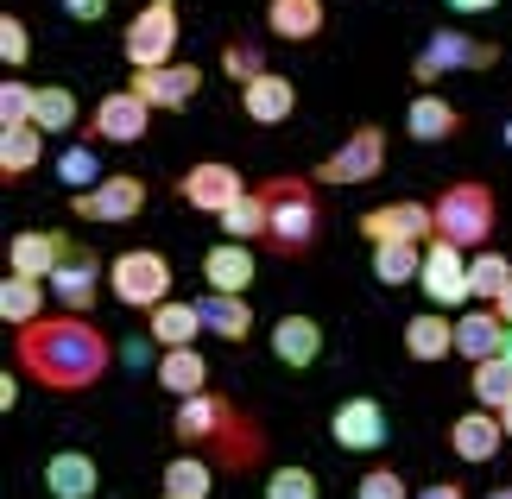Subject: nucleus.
<instances>
[{"label":"nucleus","instance_id":"f257e3e1","mask_svg":"<svg viewBox=\"0 0 512 499\" xmlns=\"http://www.w3.org/2000/svg\"><path fill=\"white\" fill-rule=\"evenodd\" d=\"M19 373L38 379L45 392H89L95 379L108 373L114 361V348H108V335L89 323V316H45V323H32V329H19Z\"/></svg>","mask_w":512,"mask_h":499},{"label":"nucleus","instance_id":"f03ea898","mask_svg":"<svg viewBox=\"0 0 512 499\" xmlns=\"http://www.w3.org/2000/svg\"><path fill=\"white\" fill-rule=\"evenodd\" d=\"M171 436H177V449L215 455V468H228V474L260 468V455H266V430L253 424V417H241V405L222 398V392L184 398L177 417H171Z\"/></svg>","mask_w":512,"mask_h":499},{"label":"nucleus","instance_id":"7ed1b4c3","mask_svg":"<svg viewBox=\"0 0 512 499\" xmlns=\"http://www.w3.org/2000/svg\"><path fill=\"white\" fill-rule=\"evenodd\" d=\"M266 253L279 259H304L323 234V209H317V184L310 177H266Z\"/></svg>","mask_w":512,"mask_h":499},{"label":"nucleus","instance_id":"20e7f679","mask_svg":"<svg viewBox=\"0 0 512 499\" xmlns=\"http://www.w3.org/2000/svg\"><path fill=\"white\" fill-rule=\"evenodd\" d=\"M430 215H437V241L475 253L487 234H494L500 203H494V190H487V184H475V177H468V184H449L437 203H430Z\"/></svg>","mask_w":512,"mask_h":499},{"label":"nucleus","instance_id":"39448f33","mask_svg":"<svg viewBox=\"0 0 512 499\" xmlns=\"http://www.w3.org/2000/svg\"><path fill=\"white\" fill-rule=\"evenodd\" d=\"M171 278H177V266H171L159 247H127V253L108 259L114 304H127V310H159V304H171Z\"/></svg>","mask_w":512,"mask_h":499},{"label":"nucleus","instance_id":"423d86ee","mask_svg":"<svg viewBox=\"0 0 512 499\" xmlns=\"http://www.w3.org/2000/svg\"><path fill=\"white\" fill-rule=\"evenodd\" d=\"M177 38H184L177 0H146V7L127 19V32H121V57L133 70H165V64H177Z\"/></svg>","mask_w":512,"mask_h":499},{"label":"nucleus","instance_id":"0eeeda50","mask_svg":"<svg viewBox=\"0 0 512 499\" xmlns=\"http://www.w3.org/2000/svg\"><path fill=\"white\" fill-rule=\"evenodd\" d=\"M494 64H500V45H487V38H468V32H456V26H443V32L424 38L418 57H411V83L430 89V83H437V76H449V70H494Z\"/></svg>","mask_w":512,"mask_h":499},{"label":"nucleus","instance_id":"6e6552de","mask_svg":"<svg viewBox=\"0 0 512 499\" xmlns=\"http://www.w3.org/2000/svg\"><path fill=\"white\" fill-rule=\"evenodd\" d=\"M386 171V127H354L336 152L317 165V177L310 184H329V190H354V184H373V177Z\"/></svg>","mask_w":512,"mask_h":499},{"label":"nucleus","instance_id":"1a4fd4ad","mask_svg":"<svg viewBox=\"0 0 512 499\" xmlns=\"http://www.w3.org/2000/svg\"><path fill=\"white\" fill-rule=\"evenodd\" d=\"M70 209H76V222H133V215L146 209V177L114 171V177H102V184L76 190Z\"/></svg>","mask_w":512,"mask_h":499},{"label":"nucleus","instance_id":"9d476101","mask_svg":"<svg viewBox=\"0 0 512 499\" xmlns=\"http://www.w3.org/2000/svg\"><path fill=\"white\" fill-rule=\"evenodd\" d=\"M177 196H184L190 209H203V215H228L247 196V177L234 165H222V158H203V165H190L177 177Z\"/></svg>","mask_w":512,"mask_h":499},{"label":"nucleus","instance_id":"9b49d317","mask_svg":"<svg viewBox=\"0 0 512 499\" xmlns=\"http://www.w3.org/2000/svg\"><path fill=\"white\" fill-rule=\"evenodd\" d=\"M45 285H51V297H57V304H64L70 316H89V310H95V297H102V285H108V259L95 253V247H76L64 266L45 278Z\"/></svg>","mask_w":512,"mask_h":499},{"label":"nucleus","instance_id":"f8f14e48","mask_svg":"<svg viewBox=\"0 0 512 499\" xmlns=\"http://www.w3.org/2000/svg\"><path fill=\"white\" fill-rule=\"evenodd\" d=\"M361 234L373 247H392V241L430 247V241H437V215H430V203H380V209L361 215Z\"/></svg>","mask_w":512,"mask_h":499},{"label":"nucleus","instance_id":"ddd939ff","mask_svg":"<svg viewBox=\"0 0 512 499\" xmlns=\"http://www.w3.org/2000/svg\"><path fill=\"white\" fill-rule=\"evenodd\" d=\"M146 127H152V108L133 89H108L102 102H95V114H89V139H95V146H108V139H114V146H140Z\"/></svg>","mask_w":512,"mask_h":499},{"label":"nucleus","instance_id":"4468645a","mask_svg":"<svg viewBox=\"0 0 512 499\" xmlns=\"http://www.w3.org/2000/svg\"><path fill=\"white\" fill-rule=\"evenodd\" d=\"M127 89L140 95L146 108L177 114V108H190V102H196V89H203V70L177 57V64H165V70H133V76H127Z\"/></svg>","mask_w":512,"mask_h":499},{"label":"nucleus","instance_id":"2eb2a0df","mask_svg":"<svg viewBox=\"0 0 512 499\" xmlns=\"http://www.w3.org/2000/svg\"><path fill=\"white\" fill-rule=\"evenodd\" d=\"M70 253H76L70 234H57V228H19L13 241H7V266L19 278H51Z\"/></svg>","mask_w":512,"mask_h":499},{"label":"nucleus","instance_id":"dca6fc26","mask_svg":"<svg viewBox=\"0 0 512 499\" xmlns=\"http://www.w3.org/2000/svg\"><path fill=\"white\" fill-rule=\"evenodd\" d=\"M418 285L430 291V304H475V291H468V253L449 247V241H430L424 247V278Z\"/></svg>","mask_w":512,"mask_h":499},{"label":"nucleus","instance_id":"f3484780","mask_svg":"<svg viewBox=\"0 0 512 499\" xmlns=\"http://www.w3.org/2000/svg\"><path fill=\"white\" fill-rule=\"evenodd\" d=\"M329 436L348 449V455H373L386 443V411H380V398H342L336 417H329Z\"/></svg>","mask_w":512,"mask_h":499},{"label":"nucleus","instance_id":"a211bd4d","mask_svg":"<svg viewBox=\"0 0 512 499\" xmlns=\"http://www.w3.org/2000/svg\"><path fill=\"white\" fill-rule=\"evenodd\" d=\"M241 108H247L253 127H285L291 114H298V83L279 76V70H266V76H253L241 89Z\"/></svg>","mask_w":512,"mask_h":499},{"label":"nucleus","instance_id":"6ab92c4d","mask_svg":"<svg viewBox=\"0 0 512 499\" xmlns=\"http://www.w3.org/2000/svg\"><path fill=\"white\" fill-rule=\"evenodd\" d=\"M500 443H506V430H500V411H462L456 424H449V455H456V462H494L500 455Z\"/></svg>","mask_w":512,"mask_h":499},{"label":"nucleus","instance_id":"aec40b11","mask_svg":"<svg viewBox=\"0 0 512 499\" xmlns=\"http://www.w3.org/2000/svg\"><path fill=\"white\" fill-rule=\"evenodd\" d=\"M272 354H279V367H317L323 361V323L304 310H291L272 323Z\"/></svg>","mask_w":512,"mask_h":499},{"label":"nucleus","instance_id":"412c9836","mask_svg":"<svg viewBox=\"0 0 512 499\" xmlns=\"http://www.w3.org/2000/svg\"><path fill=\"white\" fill-rule=\"evenodd\" d=\"M45 493L51 499H95V493H102V468H95V455L57 449L45 462Z\"/></svg>","mask_w":512,"mask_h":499},{"label":"nucleus","instance_id":"4be33fe9","mask_svg":"<svg viewBox=\"0 0 512 499\" xmlns=\"http://www.w3.org/2000/svg\"><path fill=\"white\" fill-rule=\"evenodd\" d=\"M266 26L285 45H317L323 26H329V7L323 0H266Z\"/></svg>","mask_w":512,"mask_h":499},{"label":"nucleus","instance_id":"5701e85b","mask_svg":"<svg viewBox=\"0 0 512 499\" xmlns=\"http://www.w3.org/2000/svg\"><path fill=\"white\" fill-rule=\"evenodd\" d=\"M506 335H512V329H506L500 310H462V316H456V354H462L468 367L506 354Z\"/></svg>","mask_w":512,"mask_h":499},{"label":"nucleus","instance_id":"b1692460","mask_svg":"<svg viewBox=\"0 0 512 499\" xmlns=\"http://www.w3.org/2000/svg\"><path fill=\"white\" fill-rule=\"evenodd\" d=\"M405 133H411V139H424V146H443V139H456V133H462V108H456V102H443L437 89H418V102L405 108Z\"/></svg>","mask_w":512,"mask_h":499},{"label":"nucleus","instance_id":"393cba45","mask_svg":"<svg viewBox=\"0 0 512 499\" xmlns=\"http://www.w3.org/2000/svg\"><path fill=\"white\" fill-rule=\"evenodd\" d=\"M405 354L411 361H449L456 354V316H443V310H424V316H411L405 323Z\"/></svg>","mask_w":512,"mask_h":499},{"label":"nucleus","instance_id":"a878e982","mask_svg":"<svg viewBox=\"0 0 512 499\" xmlns=\"http://www.w3.org/2000/svg\"><path fill=\"white\" fill-rule=\"evenodd\" d=\"M253 253H247V241H222V247H209L203 253V278H209V291H234V297H247V285H253Z\"/></svg>","mask_w":512,"mask_h":499},{"label":"nucleus","instance_id":"bb28decb","mask_svg":"<svg viewBox=\"0 0 512 499\" xmlns=\"http://www.w3.org/2000/svg\"><path fill=\"white\" fill-rule=\"evenodd\" d=\"M45 297H51L45 278H19V272H7V285H0V323H7V329L45 323Z\"/></svg>","mask_w":512,"mask_h":499},{"label":"nucleus","instance_id":"cd10ccee","mask_svg":"<svg viewBox=\"0 0 512 499\" xmlns=\"http://www.w3.org/2000/svg\"><path fill=\"white\" fill-rule=\"evenodd\" d=\"M38 158H45V133H38L32 121H26V127H0V184L32 177Z\"/></svg>","mask_w":512,"mask_h":499},{"label":"nucleus","instance_id":"c85d7f7f","mask_svg":"<svg viewBox=\"0 0 512 499\" xmlns=\"http://www.w3.org/2000/svg\"><path fill=\"white\" fill-rule=\"evenodd\" d=\"M146 335L159 348H196V335H203V310H196V304H159V310H146Z\"/></svg>","mask_w":512,"mask_h":499},{"label":"nucleus","instance_id":"c756f323","mask_svg":"<svg viewBox=\"0 0 512 499\" xmlns=\"http://www.w3.org/2000/svg\"><path fill=\"white\" fill-rule=\"evenodd\" d=\"M152 373H159V386H165V392H177V398H196V392H209V361H203L196 348H165Z\"/></svg>","mask_w":512,"mask_h":499},{"label":"nucleus","instance_id":"7c9ffc66","mask_svg":"<svg viewBox=\"0 0 512 499\" xmlns=\"http://www.w3.org/2000/svg\"><path fill=\"white\" fill-rule=\"evenodd\" d=\"M196 310H203V329L222 335V342H247L253 335V310H247V297H234V291H209Z\"/></svg>","mask_w":512,"mask_h":499},{"label":"nucleus","instance_id":"2f4dec72","mask_svg":"<svg viewBox=\"0 0 512 499\" xmlns=\"http://www.w3.org/2000/svg\"><path fill=\"white\" fill-rule=\"evenodd\" d=\"M165 493L171 499H209L215 493V462H209V455H196V449L171 455V462H165Z\"/></svg>","mask_w":512,"mask_h":499},{"label":"nucleus","instance_id":"473e14b6","mask_svg":"<svg viewBox=\"0 0 512 499\" xmlns=\"http://www.w3.org/2000/svg\"><path fill=\"white\" fill-rule=\"evenodd\" d=\"M373 278H380L386 291H399V285H411V278H424V247H405V241L373 247Z\"/></svg>","mask_w":512,"mask_h":499},{"label":"nucleus","instance_id":"72a5a7b5","mask_svg":"<svg viewBox=\"0 0 512 499\" xmlns=\"http://www.w3.org/2000/svg\"><path fill=\"white\" fill-rule=\"evenodd\" d=\"M468 386H475V405H487V411L512 405V361H506V354L475 361V367H468Z\"/></svg>","mask_w":512,"mask_h":499},{"label":"nucleus","instance_id":"f704fd0d","mask_svg":"<svg viewBox=\"0 0 512 499\" xmlns=\"http://www.w3.org/2000/svg\"><path fill=\"white\" fill-rule=\"evenodd\" d=\"M506 285H512V259L506 253H475L468 259V291H475V304H494Z\"/></svg>","mask_w":512,"mask_h":499},{"label":"nucleus","instance_id":"c9c22d12","mask_svg":"<svg viewBox=\"0 0 512 499\" xmlns=\"http://www.w3.org/2000/svg\"><path fill=\"white\" fill-rule=\"evenodd\" d=\"M32 127H38V133H70V127H76V95H70L64 83L38 89V102H32Z\"/></svg>","mask_w":512,"mask_h":499},{"label":"nucleus","instance_id":"e433bc0d","mask_svg":"<svg viewBox=\"0 0 512 499\" xmlns=\"http://www.w3.org/2000/svg\"><path fill=\"white\" fill-rule=\"evenodd\" d=\"M215 222L228 228V241H266V196L247 190L241 203H234L228 215H215Z\"/></svg>","mask_w":512,"mask_h":499},{"label":"nucleus","instance_id":"4c0bfd02","mask_svg":"<svg viewBox=\"0 0 512 499\" xmlns=\"http://www.w3.org/2000/svg\"><path fill=\"white\" fill-rule=\"evenodd\" d=\"M266 499H323V487H317V474H310V468L285 462V468L266 474Z\"/></svg>","mask_w":512,"mask_h":499},{"label":"nucleus","instance_id":"58836bf2","mask_svg":"<svg viewBox=\"0 0 512 499\" xmlns=\"http://www.w3.org/2000/svg\"><path fill=\"white\" fill-rule=\"evenodd\" d=\"M32 102H38V89L26 83V76H7V83H0V127H26Z\"/></svg>","mask_w":512,"mask_h":499},{"label":"nucleus","instance_id":"ea45409f","mask_svg":"<svg viewBox=\"0 0 512 499\" xmlns=\"http://www.w3.org/2000/svg\"><path fill=\"white\" fill-rule=\"evenodd\" d=\"M26 57H32V32H26V19H19V13H7V19H0V64L19 76V70H26Z\"/></svg>","mask_w":512,"mask_h":499},{"label":"nucleus","instance_id":"a19ab883","mask_svg":"<svg viewBox=\"0 0 512 499\" xmlns=\"http://www.w3.org/2000/svg\"><path fill=\"white\" fill-rule=\"evenodd\" d=\"M222 70H228V76H234V83H241V89H247V83H253V76H266V51H260V45H247V38H234V45L222 51Z\"/></svg>","mask_w":512,"mask_h":499},{"label":"nucleus","instance_id":"79ce46f5","mask_svg":"<svg viewBox=\"0 0 512 499\" xmlns=\"http://www.w3.org/2000/svg\"><path fill=\"white\" fill-rule=\"evenodd\" d=\"M354 499H411V487H405L399 468H367L361 487H354Z\"/></svg>","mask_w":512,"mask_h":499},{"label":"nucleus","instance_id":"37998d69","mask_svg":"<svg viewBox=\"0 0 512 499\" xmlns=\"http://www.w3.org/2000/svg\"><path fill=\"white\" fill-rule=\"evenodd\" d=\"M64 184H70V190L102 184V158H95L89 146H70V152H64Z\"/></svg>","mask_w":512,"mask_h":499},{"label":"nucleus","instance_id":"c03bdc74","mask_svg":"<svg viewBox=\"0 0 512 499\" xmlns=\"http://www.w3.org/2000/svg\"><path fill=\"white\" fill-rule=\"evenodd\" d=\"M64 13H70V19H83V26H95V19L108 13V0H64Z\"/></svg>","mask_w":512,"mask_h":499},{"label":"nucleus","instance_id":"a18cd8bd","mask_svg":"<svg viewBox=\"0 0 512 499\" xmlns=\"http://www.w3.org/2000/svg\"><path fill=\"white\" fill-rule=\"evenodd\" d=\"M418 499H468L456 481H430V487H418Z\"/></svg>","mask_w":512,"mask_h":499},{"label":"nucleus","instance_id":"49530a36","mask_svg":"<svg viewBox=\"0 0 512 499\" xmlns=\"http://www.w3.org/2000/svg\"><path fill=\"white\" fill-rule=\"evenodd\" d=\"M443 7H449V13H494L500 0H443Z\"/></svg>","mask_w":512,"mask_h":499},{"label":"nucleus","instance_id":"de8ad7c7","mask_svg":"<svg viewBox=\"0 0 512 499\" xmlns=\"http://www.w3.org/2000/svg\"><path fill=\"white\" fill-rule=\"evenodd\" d=\"M19 405V386H13V373H0V411H13Z\"/></svg>","mask_w":512,"mask_h":499},{"label":"nucleus","instance_id":"09e8293b","mask_svg":"<svg viewBox=\"0 0 512 499\" xmlns=\"http://www.w3.org/2000/svg\"><path fill=\"white\" fill-rule=\"evenodd\" d=\"M494 310H500V316H506V329H512V285H506V291H500V297H494Z\"/></svg>","mask_w":512,"mask_h":499},{"label":"nucleus","instance_id":"8fccbe9b","mask_svg":"<svg viewBox=\"0 0 512 499\" xmlns=\"http://www.w3.org/2000/svg\"><path fill=\"white\" fill-rule=\"evenodd\" d=\"M500 430H506V443H512V405H500Z\"/></svg>","mask_w":512,"mask_h":499},{"label":"nucleus","instance_id":"3c124183","mask_svg":"<svg viewBox=\"0 0 512 499\" xmlns=\"http://www.w3.org/2000/svg\"><path fill=\"white\" fill-rule=\"evenodd\" d=\"M487 499H512V487H494V493H487Z\"/></svg>","mask_w":512,"mask_h":499},{"label":"nucleus","instance_id":"603ef678","mask_svg":"<svg viewBox=\"0 0 512 499\" xmlns=\"http://www.w3.org/2000/svg\"><path fill=\"white\" fill-rule=\"evenodd\" d=\"M506 361H512V335H506Z\"/></svg>","mask_w":512,"mask_h":499},{"label":"nucleus","instance_id":"864d4df0","mask_svg":"<svg viewBox=\"0 0 512 499\" xmlns=\"http://www.w3.org/2000/svg\"><path fill=\"white\" fill-rule=\"evenodd\" d=\"M506 146H512V121H506Z\"/></svg>","mask_w":512,"mask_h":499},{"label":"nucleus","instance_id":"5fc2aeb1","mask_svg":"<svg viewBox=\"0 0 512 499\" xmlns=\"http://www.w3.org/2000/svg\"><path fill=\"white\" fill-rule=\"evenodd\" d=\"M159 499H171V493H159Z\"/></svg>","mask_w":512,"mask_h":499}]
</instances>
